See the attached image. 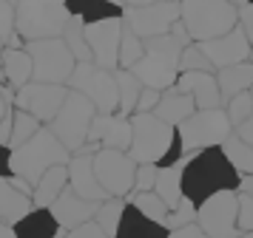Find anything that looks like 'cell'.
<instances>
[{
	"mask_svg": "<svg viewBox=\"0 0 253 238\" xmlns=\"http://www.w3.org/2000/svg\"><path fill=\"white\" fill-rule=\"evenodd\" d=\"M0 238H17V230L9 221H0Z\"/></svg>",
	"mask_w": 253,
	"mask_h": 238,
	"instance_id": "681fc988",
	"label": "cell"
},
{
	"mask_svg": "<svg viewBox=\"0 0 253 238\" xmlns=\"http://www.w3.org/2000/svg\"><path fill=\"white\" fill-rule=\"evenodd\" d=\"M69 159L71 150L60 142V136L51 131V125H43L29 142L12 147V173L23 176L32 187H37V181L43 179V173L51 165H63Z\"/></svg>",
	"mask_w": 253,
	"mask_h": 238,
	"instance_id": "3957f363",
	"label": "cell"
},
{
	"mask_svg": "<svg viewBox=\"0 0 253 238\" xmlns=\"http://www.w3.org/2000/svg\"><path fill=\"white\" fill-rule=\"evenodd\" d=\"M145 3H154V0H126V6H145Z\"/></svg>",
	"mask_w": 253,
	"mask_h": 238,
	"instance_id": "f5cc1de1",
	"label": "cell"
},
{
	"mask_svg": "<svg viewBox=\"0 0 253 238\" xmlns=\"http://www.w3.org/2000/svg\"><path fill=\"white\" fill-rule=\"evenodd\" d=\"M63 40L69 43L71 54L77 57V63L94 60V51H91V45H88V37H85V20H83V17L71 14L69 26H66V32H63Z\"/></svg>",
	"mask_w": 253,
	"mask_h": 238,
	"instance_id": "4dcf8cb0",
	"label": "cell"
},
{
	"mask_svg": "<svg viewBox=\"0 0 253 238\" xmlns=\"http://www.w3.org/2000/svg\"><path fill=\"white\" fill-rule=\"evenodd\" d=\"M160 176V165L157 162H137V179H134V193L142 190H154Z\"/></svg>",
	"mask_w": 253,
	"mask_h": 238,
	"instance_id": "ab89813d",
	"label": "cell"
},
{
	"mask_svg": "<svg viewBox=\"0 0 253 238\" xmlns=\"http://www.w3.org/2000/svg\"><path fill=\"white\" fill-rule=\"evenodd\" d=\"M0 79H6V85H12L14 91L35 79V60L23 45H6L0 51Z\"/></svg>",
	"mask_w": 253,
	"mask_h": 238,
	"instance_id": "44dd1931",
	"label": "cell"
},
{
	"mask_svg": "<svg viewBox=\"0 0 253 238\" xmlns=\"http://www.w3.org/2000/svg\"><path fill=\"white\" fill-rule=\"evenodd\" d=\"M194 111H196V100L188 91H179L176 85L162 91L160 102H157V108H154V113H157L160 119H165V122H171V125H179Z\"/></svg>",
	"mask_w": 253,
	"mask_h": 238,
	"instance_id": "d4e9b609",
	"label": "cell"
},
{
	"mask_svg": "<svg viewBox=\"0 0 253 238\" xmlns=\"http://www.w3.org/2000/svg\"><path fill=\"white\" fill-rule=\"evenodd\" d=\"M66 94H69L66 82H40V79H32V82H26L23 88L14 94V105L29 113H35L40 122L48 125L57 116L60 105L66 102Z\"/></svg>",
	"mask_w": 253,
	"mask_h": 238,
	"instance_id": "5bb4252c",
	"label": "cell"
},
{
	"mask_svg": "<svg viewBox=\"0 0 253 238\" xmlns=\"http://www.w3.org/2000/svg\"><path fill=\"white\" fill-rule=\"evenodd\" d=\"M123 29H126V17H103V20L85 23V37L94 51V63L103 68L117 71L120 68V43H123Z\"/></svg>",
	"mask_w": 253,
	"mask_h": 238,
	"instance_id": "9a60e30c",
	"label": "cell"
},
{
	"mask_svg": "<svg viewBox=\"0 0 253 238\" xmlns=\"http://www.w3.org/2000/svg\"><path fill=\"white\" fill-rule=\"evenodd\" d=\"M69 88L83 91L88 100L97 105L100 113H117L120 111V85H117V74L111 68L97 66L94 60L77 63L69 77Z\"/></svg>",
	"mask_w": 253,
	"mask_h": 238,
	"instance_id": "9c48e42d",
	"label": "cell"
},
{
	"mask_svg": "<svg viewBox=\"0 0 253 238\" xmlns=\"http://www.w3.org/2000/svg\"><path fill=\"white\" fill-rule=\"evenodd\" d=\"M3 113H6V94L0 91V119H3Z\"/></svg>",
	"mask_w": 253,
	"mask_h": 238,
	"instance_id": "816d5d0a",
	"label": "cell"
},
{
	"mask_svg": "<svg viewBox=\"0 0 253 238\" xmlns=\"http://www.w3.org/2000/svg\"><path fill=\"white\" fill-rule=\"evenodd\" d=\"M94 170L97 179L103 184L108 196H120L126 199L128 193L134 190V179H137V159L128 150L120 147H100L94 153Z\"/></svg>",
	"mask_w": 253,
	"mask_h": 238,
	"instance_id": "7c38bea8",
	"label": "cell"
},
{
	"mask_svg": "<svg viewBox=\"0 0 253 238\" xmlns=\"http://www.w3.org/2000/svg\"><path fill=\"white\" fill-rule=\"evenodd\" d=\"M239 26L245 29V34H248V40H251V45H253V0H248L245 6H239Z\"/></svg>",
	"mask_w": 253,
	"mask_h": 238,
	"instance_id": "f6af8a7d",
	"label": "cell"
},
{
	"mask_svg": "<svg viewBox=\"0 0 253 238\" xmlns=\"http://www.w3.org/2000/svg\"><path fill=\"white\" fill-rule=\"evenodd\" d=\"M225 111H228V119L233 122V128L236 125H242L248 116H253V91H239L236 97H230L228 102H225Z\"/></svg>",
	"mask_w": 253,
	"mask_h": 238,
	"instance_id": "f35d334b",
	"label": "cell"
},
{
	"mask_svg": "<svg viewBox=\"0 0 253 238\" xmlns=\"http://www.w3.org/2000/svg\"><path fill=\"white\" fill-rule=\"evenodd\" d=\"M239 190H242V193H251V196H253V173H245V176H242Z\"/></svg>",
	"mask_w": 253,
	"mask_h": 238,
	"instance_id": "f907efd6",
	"label": "cell"
},
{
	"mask_svg": "<svg viewBox=\"0 0 253 238\" xmlns=\"http://www.w3.org/2000/svg\"><path fill=\"white\" fill-rule=\"evenodd\" d=\"M222 150H225V156L233 162V168L239 170L242 176H245V173H253V145L245 142L236 131L222 142Z\"/></svg>",
	"mask_w": 253,
	"mask_h": 238,
	"instance_id": "1f68e13d",
	"label": "cell"
},
{
	"mask_svg": "<svg viewBox=\"0 0 253 238\" xmlns=\"http://www.w3.org/2000/svg\"><path fill=\"white\" fill-rule=\"evenodd\" d=\"M71 20L66 0H20L17 3V34L26 40L63 37Z\"/></svg>",
	"mask_w": 253,
	"mask_h": 238,
	"instance_id": "8992f818",
	"label": "cell"
},
{
	"mask_svg": "<svg viewBox=\"0 0 253 238\" xmlns=\"http://www.w3.org/2000/svg\"><path fill=\"white\" fill-rule=\"evenodd\" d=\"M171 236V227L151 218L139 210L137 204H126V213H123V221H120V230H117V238H168Z\"/></svg>",
	"mask_w": 253,
	"mask_h": 238,
	"instance_id": "7402d4cb",
	"label": "cell"
},
{
	"mask_svg": "<svg viewBox=\"0 0 253 238\" xmlns=\"http://www.w3.org/2000/svg\"><path fill=\"white\" fill-rule=\"evenodd\" d=\"M123 17L139 37L148 40V37L171 32L173 23L182 17V3L179 0H154L145 6H126Z\"/></svg>",
	"mask_w": 253,
	"mask_h": 238,
	"instance_id": "4fadbf2b",
	"label": "cell"
},
{
	"mask_svg": "<svg viewBox=\"0 0 253 238\" xmlns=\"http://www.w3.org/2000/svg\"><path fill=\"white\" fill-rule=\"evenodd\" d=\"M97 210H100V202H97V199H85V196H80L71 184L60 193L57 199H54V204H51V213L57 215V221L63 224V230H74L77 224L94 218Z\"/></svg>",
	"mask_w": 253,
	"mask_h": 238,
	"instance_id": "ac0fdd59",
	"label": "cell"
},
{
	"mask_svg": "<svg viewBox=\"0 0 253 238\" xmlns=\"http://www.w3.org/2000/svg\"><path fill=\"white\" fill-rule=\"evenodd\" d=\"M131 139H134L131 116H123V113H97L91 122V131H88V145H83L80 150H91V153H97L100 147L128 150Z\"/></svg>",
	"mask_w": 253,
	"mask_h": 238,
	"instance_id": "2e32d148",
	"label": "cell"
},
{
	"mask_svg": "<svg viewBox=\"0 0 253 238\" xmlns=\"http://www.w3.org/2000/svg\"><path fill=\"white\" fill-rule=\"evenodd\" d=\"M32 207H35L32 193L20 190L12 176H0V221L17 224Z\"/></svg>",
	"mask_w": 253,
	"mask_h": 238,
	"instance_id": "cb8c5ba5",
	"label": "cell"
},
{
	"mask_svg": "<svg viewBox=\"0 0 253 238\" xmlns=\"http://www.w3.org/2000/svg\"><path fill=\"white\" fill-rule=\"evenodd\" d=\"M69 3V11L83 17L85 23H94V20H103V17H117L123 14V6H114L111 0H66Z\"/></svg>",
	"mask_w": 253,
	"mask_h": 238,
	"instance_id": "f546056e",
	"label": "cell"
},
{
	"mask_svg": "<svg viewBox=\"0 0 253 238\" xmlns=\"http://www.w3.org/2000/svg\"><path fill=\"white\" fill-rule=\"evenodd\" d=\"M239 230H245V236H251L253 230V196L239 190V215H236Z\"/></svg>",
	"mask_w": 253,
	"mask_h": 238,
	"instance_id": "b9f144b4",
	"label": "cell"
},
{
	"mask_svg": "<svg viewBox=\"0 0 253 238\" xmlns=\"http://www.w3.org/2000/svg\"><path fill=\"white\" fill-rule=\"evenodd\" d=\"M17 238H57L69 236V230H63V224L57 221V215L51 213V207H32L29 213L14 224Z\"/></svg>",
	"mask_w": 253,
	"mask_h": 238,
	"instance_id": "603a6c76",
	"label": "cell"
},
{
	"mask_svg": "<svg viewBox=\"0 0 253 238\" xmlns=\"http://www.w3.org/2000/svg\"><path fill=\"white\" fill-rule=\"evenodd\" d=\"M185 43L176 37V34H157V37H148L145 40V54L137 66L131 68L142 85L157 91H165L176 85L179 79V57H182Z\"/></svg>",
	"mask_w": 253,
	"mask_h": 238,
	"instance_id": "277c9868",
	"label": "cell"
},
{
	"mask_svg": "<svg viewBox=\"0 0 253 238\" xmlns=\"http://www.w3.org/2000/svg\"><path fill=\"white\" fill-rule=\"evenodd\" d=\"M202 51L211 57V63L216 68L233 66V63H242V60H251L253 57V45L248 40V34L242 26H233L228 34H219V37H211V40H202Z\"/></svg>",
	"mask_w": 253,
	"mask_h": 238,
	"instance_id": "e0dca14e",
	"label": "cell"
},
{
	"mask_svg": "<svg viewBox=\"0 0 253 238\" xmlns=\"http://www.w3.org/2000/svg\"><path fill=\"white\" fill-rule=\"evenodd\" d=\"M117 85H120V111L123 116H134L137 113V102H139V94H142V79L131 71V68H117Z\"/></svg>",
	"mask_w": 253,
	"mask_h": 238,
	"instance_id": "f1b7e54d",
	"label": "cell"
},
{
	"mask_svg": "<svg viewBox=\"0 0 253 238\" xmlns=\"http://www.w3.org/2000/svg\"><path fill=\"white\" fill-rule=\"evenodd\" d=\"M176 88L188 91L196 100V108H219L225 105L222 91H219L216 71H182L176 79Z\"/></svg>",
	"mask_w": 253,
	"mask_h": 238,
	"instance_id": "ffe728a7",
	"label": "cell"
},
{
	"mask_svg": "<svg viewBox=\"0 0 253 238\" xmlns=\"http://www.w3.org/2000/svg\"><path fill=\"white\" fill-rule=\"evenodd\" d=\"M239 215V190H219L196 204V221L202 224L205 236H245V230L236 224Z\"/></svg>",
	"mask_w": 253,
	"mask_h": 238,
	"instance_id": "8fae6325",
	"label": "cell"
},
{
	"mask_svg": "<svg viewBox=\"0 0 253 238\" xmlns=\"http://www.w3.org/2000/svg\"><path fill=\"white\" fill-rule=\"evenodd\" d=\"M185 173H182V193L196 204L219 190H239L242 173L233 168V162L225 156L222 145H211L194 153H185Z\"/></svg>",
	"mask_w": 253,
	"mask_h": 238,
	"instance_id": "6da1fadb",
	"label": "cell"
},
{
	"mask_svg": "<svg viewBox=\"0 0 253 238\" xmlns=\"http://www.w3.org/2000/svg\"><path fill=\"white\" fill-rule=\"evenodd\" d=\"M216 79H219L222 100L228 102L239 91L253 88V60H242V63H233V66L216 68Z\"/></svg>",
	"mask_w": 253,
	"mask_h": 238,
	"instance_id": "484cf974",
	"label": "cell"
},
{
	"mask_svg": "<svg viewBox=\"0 0 253 238\" xmlns=\"http://www.w3.org/2000/svg\"><path fill=\"white\" fill-rule=\"evenodd\" d=\"M182 71H216V66L211 63V57L202 51L199 43H188L179 57V74Z\"/></svg>",
	"mask_w": 253,
	"mask_h": 238,
	"instance_id": "8d00e7d4",
	"label": "cell"
},
{
	"mask_svg": "<svg viewBox=\"0 0 253 238\" xmlns=\"http://www.w3.org/2000/svg\"><path fill=\"white\" fill-rule=\"evenodd\" d=\"M66 187H69V162H63V165H51V168L43 173V179L37 181L32 199H35L37 207H51L54 199H57Z\"/></svg>",
	"mask_w": 253,
	"mask_h": 238,
	"instance_id": "4316f807",
	"label": "cell"
},
{
	"mask_svg": "<svg viewBox=\"0 0 253 238\" xmlns=\"http://www.w3.org/2000/svg\"><path fill=\"white\" fill-rule=\"evenodd\" d=\"M71 238H108L105 236L103 224L97 221V218H88V221H83V224H77L74 230H69Z\"/></svg>",
	"mask_w": 253,
	"mask_h": 238,
	"instance_id": "7bdbcfd3",
	"label": "cell"
},
{
	"mask_svg": "<svg viewBox=\"0 0 253 238\" xmlns=\"http://www.w3.org/2000/svg\"><path fill=\"white\" fill-rule=\"evenodd\" d=\"M233 3H236V6H245V3H248V0H233Z\"/></svg>",
	"mask_w": 253,
	"mask_h": 238,
	"instance_id": "11a10c76",
	"label": "cell"
},
{
	"mask_svg": "<svg viewBox=\"0 0 253 238\" xmlns=\"http://www.w3.org/2000/svg\"><path fill=\"white\" fill-rule=\"evenodd\" d=\"M23 48L35 60V79H40V82H66L69 85L71 71L77 66V57L71 54L69 43L63 37L26 40Z\"/></svg>",
	"mask_w": 253,
	"mask_h": 238,
	"instance_id": "30bf717a",
	"label": "cell"
},
{
	"mask_svg": "<svg viewBox=\"0 0 253 238\" xmlns=\"http://www.w3.org/2000/svg\"><path fill=\"white\" fill-rule=\"evenodd\" d=\"M171 236L173 238H199V236H205V230H202V224H199V221H188V224L173 227Z\"/></svg>",
	"mask_w": 253,
	"mask_h": 238,
	"instance_id": "bcb514c9",
	"label": "cell"
},
{
	"mask_svg": "<svg viewBox=\"0 0 253 238\" xmlns=\"http://www.w3.org/2000/svg\"><path fill=\"white\" fill-rule=\"evenodd\" d=\"M160 97H162V91H157V88H142V94H139V102H137V113H148V111H154L157 108V102H160Z\"/></svg>",
	"mask_w": 253,
	"mask_h": 238,
	"instance_id": "ee69618b",
	"label": "cell"
},
{
	"mask_svg": "<svg viewBox=\"0 0 253 238\" xmlns=\"http://www.w3.org/2000/svg\"><path fill=\"white\" fill-rule=\"evenodd\" d=\"M3 45H6V43H3V37H0V51H3Z\"/></svg>",
	"mask_w": 253,
	"mask_h": 238,
	"instance_id": "9f6ffc18",
	"label": "cell"
},
{
	"mask_svg": "<svg viewBox=\"0 0 253 238\" xmlns=\"http://www.w3.org/2000/svg\"><path fill=\"white\" fill-rule=\"evenodd\" d=\"M134 139L128 153L137 162H157V165H168L182 156L179 147V136H176V125L160 119L154 111L148 113H134Z\"/></svg>",
	"mask_w": 253,
	"mask_h": 238,
	"instance_id": "7a4b0ae2",
	"label": "cell"
},
{
	"mask_svg": "<svg viewBox=\"0 0 253 238\" xmlns=\"http://www.w3.org/2000/svg\"><path fill=\"white\" fill-rule=\"evenodd\" d=\"M111 3H114V6H123V9H126V0H111Z\"/></svg>",
	"mask_w": 253,
	"mask_h": 238,
	"instance_id": "db71d44e",
	"label": "cell"
},
{
	"mask_svg": "<svg viewBox=\"0 0 253 238\" xmlns=\"http://www.w3.org/2000/svg\"><path fill=\"white\" fill-rule=\"evenodd\" d=\"M131 204H137L139 210L145 215H151V218H157V221H162V224H168V215H171V207H168V202L162 199L157 190H142V193H128L126 196Z\"/></svg>",
	"mask_w": 253,
	"mask_h": 238,
	"instance_id": "d6a6232c",
	"label": "cell"
},
{
	"mask_svg": "<svg viewBox=\"0 0 253 238\" xmlns=\"http://www.w3.org/2000/svg\"><path fill=\"white\" fill-rule=\"evenodd\" d=\"M145 54V37H139L126 23L123 29V43H120V68H134Z\"/></svg>",
	"mask_w": 253,
	"mask_h": 238,
	"instance_id": "e575fe53",
	"label": "cell"
},
{
	"mask_svg": "<svg viewBox=\"0 0 253 238\" xmlns=\"http://www.w3.org/2000/svg\"><path fill=\"white\" fill-rule=\"evenodd\" d=\"M123 213H126V202L120 196H108L105 202H100V210H97V221L103 224L105 236L117 238V230H120V221H123Z\"/></svg>",
	"mask_w": 253,
	"mask_h": 238,
	"instance_id": "836d02e7",
	"label": "cell"
},
{
	"mask_svg": "<svg viewBox=\"0 0 253 238\" xmlns=\"http://www.w3.org/2000/svg\"><path fill=\"white\" fill-rule=\"evenodd\" d=\"M182 173H185V162H182V159L168 162V165H160V176H157L154 190L168 202L171 210L182 202V196H185V193H182Z\"/></svg>",
	"mask_w": 253,
	"mask_h": 238,
	"instance_id": "83f0119b",
	"label": "cell"
},
{
	"mask_svg": "<svg viewBox=\"0 0 253 238\" xmlns=\"http://www.w3.org/2000/svg\"><path fill=\"white\" fill-rule=\"evenodd\" d=\"M69 184L80 193V196H85V199H97V202H105V199H108V190H105L103 184H100V179H97L91 150H77V153H71Z\"/></svg>",
	"mask_w": 253,
	"mask_h": 238,
	"instance_id": "d6986e66",
	"label": "cell"
},
{
	"mask_svg": "<svg viewBox=\"0 0 253 238\" xmlns=\"http://www.w3.org/2000/svg\"><path fill=\"white\" fill-rule=\"evenodd\" d=\"M46 122H40L35 113H29L23 111V108H17L14 111V125H12V136H9V147H17V145H23V142H29L32 136L40 131Z\"/></svg>",
	"mask_w": 253,
	"mask_h": 238,
	"instance_id": "d590c367",
	"label": "cell"
},
{
	"mask_svg": "<svg viewBox=\"0 0 253 238\" xmlns=\"http://www.w3.org/2000/svg\"><path fill=\"white\" fill-rule=\"evenodd\" d=\"M230 134H233V122L228 119V111L222 105L219 108H196L188 119L176 125L182 153H194V150H202V147L222 145Z\"/></svg>",
	"mask_w": 253,
	"mask_h": 238,
	"instance_id": "52a82bcc",
	"label": "cell"
},
{
	"mask_svg": "<svg viewBox=\"0 0 253 238\" xmlns=\"http://www.w3.org/2000/svg\"><path fill=\"white\" fill-rule=\"evenodd\" d=\"M251 91H253V88H251Z\"/></svg>",
	"mask_w": 253,
	"mask_h": 238,
	"instance_id": "6f0895ef",
	"label": "cell"
},
{
	"mask_svg": "<svg viewBox=\"0 0 253 238\" xmlns=\"http://www.w3.org/2000/svg\"><path fill=\"white\" fill-rule=\"evenodd\" d=\"M97 105H94L83 91L69 88L66 94V102L60 105L57 116L51 119V131L60 136V142L69 147L71 153H77L85 142H88V131H91V122L97 116Z\"/></svg>",
	"mask_w": 253,
	"mask_h": 238,
	"instance_id": "ba28073f",
	"label": "cell"
},
{
	"mask_svg": "<svg viewBox=\"0 0 253 238\" xmlns=\"http://www.w3.org/2000/svg\"><path fill=\"white\" fill-rule=\"evenodd\" d=\"M0 37L6 45H20V34H17V6L9 0H0Z\"/></svg>",
	"mask_w": 253,
	"mask_h": 238,
	"instance_id": "74e56055",
	"label": "cell"
},
{
	"mask_svg": "<svg viewBox=\"0 0 253 238\" xmlns=\"http://www.w3.org/2000/svg\"><path fill=\"white\" fill-rule=\"evenodd\" d=\"M233 131H236V134H239L245 142H251V145H253V116H248V119H245L242 125H236Z\"/></svg>",
	"mask_w": 253,
	"mask_h": 238,
	"instance_id": "c3c4849f",
	"label": "cell"
},
{
	"mask_svg": "<svg viewBox=\"0 0 253 238\" xmlns=\"http://www.w3.org/2000/svg\"><path fill=\"white\" fill-rule=\"evenodd\" d=\"M179 3H182V23L194 43L228 34L233 26H239V6L233 0H179Z\"/></svg>",
	"mask_w": 253,
	"mask_h": 238,
	"instance_id": "5b68a950",
	"label": "cell"
},
{
	"mask_svg": "<svg viewBox=\"0 0 253 238\" xmlns=\"http://www.w3.org/2000/svg\"><path fill=\"white\" fill-rule=\"evenodd\" d=\"M0 176H12V147L0 142Z\"/></svg>",
	"mask_w": 253,
	"mask_h": 238,
	"instance_id": "7dc6e473",
	"label": "cell"
},
{
	"mask_svg": "<svg viewBox=\"0 0 253 238\" xmlns=\"http://www.w3.org/2000/svg\"><path fill=\"white\" fill-rule=\"evenodd\" d=\"M188 221H196V202L194 199H188V196H182V202L176 204L171 210V215H168V227H179V224H188Z\"/></svg>",
	"mask_w": 253,
	"mask_h": 238,
	"instance_id": "60d3db41",
	"label": "cell"
}]
</instances>
